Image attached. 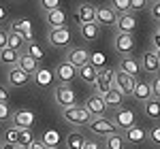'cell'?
Segmentation results:
<instances>
[{
    "instance_id": "1",
    "label": "cell",
    "mask_w": 160,
    "mask_h": 149,
    "mask_svg": "<svg viewBox=\"0 0 160 149\" xmlns=\"http://www.w3.org/2000/svg\"><path fill=\"white\" fill-rule=\"evenodd\" d=\"M88 128H90V132L92 134H96V137H113V134H118L120 132V128L115 126V122L113 119H109V117H92V122L88 124Z\"/></svg>"
},
{
    "instance_id": "2",
    "label": "cell",
    "mask_w": 160,
    "mask_h": 149,
    "mask_svg": "<svg viewBox=\"0 0 160 149\" xmlns=\"http://www.w3.org/2000/svg\"><path fill=\"white\" fill-rule=\"evenodd\" d=\"M113 87H115V70L113 68H102V70H98V79H96V85H94L96 96H102L105 98Z\"/></svg>"
},
{
    "instance_id": "3",
    "label": "cell",
    "mask_w": 160,
    "mask_h": 149,
    "mask_svg": "<svg viewBox=\"0 0 160 149\" xmlns=\"http://www.w3.org/2000/svg\"><path fill=\"white\" fill-rule=\"evenodd\" d=\"M62 117L68 122V124H75V126H86L92 122V115L88 111L86 107H79L75 104L71 109H62Z\"/></svg>"
},
{
    "instance_id": "4",
    "label": "cell",
    "mask_w": 160,
    "mask_h": 149,
    "mask_svg": "<svg viewBox=\"0 0 160 149\" xmlns=\"http://www.w3.org/2000/svg\"><path fill=\"white\" fill-rule=\"evenodd\" d=\"M53 98L62 109H71V107L77 104V94H75V89H71V85H62L60 83L53 89Z\"/></svg>"
},
{
    "instance_id": "5",
    "label": "cell",
    "mask_w": 160,
    "mask_h": 149,
    "mask_svg": "<svg viewBox=\"0 0 160 149\" xmlns=\"http://www.w3.org/2000/svg\"><path fill=\"white\" fill-rule=\"evenodd\" d=\"M34 119H37V115L28 109H19V111L13 113V126L17 130H30L34 126Z\"/></svg>"
},
{
    "instance_id": "6",
    "label": "cell",
    "mask_w": 160,
    "mask_h": 149,
    "mask_svg": "<svg viewBox=\"0 0 160 149\" xmlns=\"http://www.w3.org/2000/svg\"><path fill=\"white\" fill-rule=\"evenodd\" d=\"M113 122H115V126L120 128V130H124V132H128L130 128H135V111L132 109H118V113H115V117H113Z\"/></svg>"
},
{
    "instance_id": "7",
    "label": "cell",
    "mask_w": 160,
    "mask_h": 149,
    "mask_svg": "<svg viewBox=\"0 0 160 149\" xmlns=\"http://www.w3.org/2000/svg\"><path fill=\"white\" fill-rule=\"evenodd\" d=\"M75 19H77V24H79V26L94 24V22H96V7L90 4V2L79 4V9H77V13H75Z\"/></svg>"
},
{
    "instance_id": "8",
    "label": "cell",
    "mask_w": 160,
    "mask_h": 149,
    "mask_svg": "<svg viewBox=\"0 0 160 149\" xmlns=\"http://www.w3.org/2000/svg\"><path fill=\"white\" fill-rule=\"evenodd\" d=\"M11 32H19L28 43H34V28H32V22L26 19V17H19V19L13 22L11 24Z\"/></svg>"
},
{
    "instance_id": "9",
    "label": "cell",
    "mask_w": 160,
    "mask_h": 149,
    "mask_svg": "<svg viewBox=\"0 0 160 149\" xmlns=\"http://www.w3.org/2000/svg\"><path fill=\"white\" fill-rule=\"evenodd\" d=\"M135 81L132 77H128L126 73H115V89L122 94V96H132V92H135Z\"/></svg>"
},
{
    "instance_id": "10",
    "label": "cell",
    "mask_w": 160,
    "mask_h": 149,
    "mask_svg": "<svg viewBox=\"0 0 160 149\" xmlns=\"http://www.w3.org/2000/svg\"><path fill=\"white\" fill-rule=\"evenodd\" d=\"M135 49V36L132 34H115V51L124 55V58H128L130 53Z\"/></svg>"
},
{
    "instance_id": "11",
    "label": "cell",
    "mask_w": 160,
    "mask_h": 149,
    "mask_svg": "<svg viewBox=\"0 0 160 149\" xmlns=\"http://www.w3.org/2000/svg\"><path fill=\"white\" fill-rule=\"evenodd\" d=\"M66 58H68L66 62H68V64H73L75 68L79 70L81 66L90 64V51L83 49V47H73V49L68 51V55H66Z\"/></svg>"
},
{
    "instance_id": "12",
    "label": "cell",
    "mask_w": 160,
    "mask_h": 149,
    "mask_svg": "<svg viewBox=\"0 0 160 149\" xmlns=\"http://www.w3.org/2000/svg\"><path fill=\"white\" fill-rule=\"evenodd\" d=\"M118 13L111 7H96V24L98 26H118Z\"/></svg>"
},
{
    "instance_id": "13",
    "label": "cell",
    "mask_w": 160,
    "mask_h": 149,
    "mask_svg": "<svg viewBox=\"0 0 160 149\" xmlns=\"http://www.w3.org/2000/svg\"><path fill=\"white\" fill-rule=\"evenodd\" d=\"M49 43L53 47H68L71 45V32H68V28H60V30H49Z\"/></svg>"
},
{
    "instance_id": "14",
    "label": "cell",
    "mask_w": 160,
    "mask_h": 149,
    "mask_svg": "<svg viewBox=\"0 0 160 149\" xmlns=\"http://www.w3.org/2000/svg\"><path fill=\"white\" fill-rule=\"evenodd\" d=\"M30 79H32V74L24 73L22 68H9V74H7V81H9V85L13 87H22V85H28L30 83Z\"/></svg>"
},
{
    "instance_id": "15",
    "label": "cell",
    "mask_w": 160,
    "mask_h": 149,
    "mask_svg": "<svg viewBox=\"0 0 160 149\" xmlns=\"http://www.w3.org/2000/svg\"><path fill=\"white\" fill-rule=\"evenodd\" d=\"M86 109L90 111L92 117H105V111H107V104H105V98L102 96H90L86 102Z\"/></svg>"
},
{
    "instance_id": "16",
    "label": "cell",
    "mask_w": 160,
    "mask_h": 149,
    "mask_svg": "<svg viewBox=\"0 0 160 149\" xmlns=\"http://www.w3.org/2000/svg\"><path fill=\"white\" fill-rule=\"evenodd\" d=\"M56 77L60 79L62 85H71V81L77 77V68H75L73 64H68V62H62L60 66L56 68Z\"/></svg>"
},
{
    "instance_id": "17",
    "label": "cell",
    "mask_w": 160,
    "mask_h": 149,
    "mask_svg": "<svg viewBox=\"0 0 160 149\" xmlns=\"http://www.w3.org/2000/svg\"><path fill=\"white\" fill-rule=\"evenodd\" d=\"M132 96H135L137 100H141V102H148L149 98H154V94H152V83H149V81H143V79H137Z\"/></svg>"
},
{
    "instance_id": "18",
    "label": "cell",
    "mask_w": 160,
    "mask_h": 149,
    "mask_svg": "<svg viewBox=\"0 0 160 149\" xmlns=\"http://www.w3.org/2000/svg\"><path fill=\"white\" fill-rule=\"evenodd\" d=\"M141 68L149 74H156L160 70V60L156 58L154 51H145V53L141 55Z\"/></svg>"
},
{
    "instance_id": "19",
    "label": "cell",
    "mask_w": 160,
    "mask_h": 149,
    "mask_svg": "<svg viewBox=\"0 0 160 149\" xmlns=\"http://www.w3.org/2000/svg\"><path fill=\"white\" fill-rule=\"evenodd\" d=\"M137 30V17L126 13V15H120L118 17V32L120 34H132Z\"/></svg>"
},
{
    "instance_id": "20",
    "label": "cell",
    "mask_w": 160,
    "mask_h": 149,
    "mask_svg": "<svg viewBox=\"0 0 160 149\" xmlns=\"http://www.w3.org/2000/svg\"><path fill=\"white\" fill-rule=\"evenodd\" d=\"M148 130L145 128H141V126H135V128H130L126 134H124V138L130 143V145H143L145 141H148Z\"/></svg>"
},
{
    "instance_id": "21",
    "label": "cell",
    "mask_w": 160,
    "mask_h": 149,
    "mask_svg": "<svg viewBox=\"0 0 160 149\" xmlns=\"http://www.w3.org/2000/svg\"><path fill=\"white\" fill-rule=\"evenodd\" d=\"M120 73H126L128 77L137 79V74L141 73V64L137 62L132 55H128V58H122V60H120Z\"/></svg>"
},
{
    "instance_id": "22",
    "label": "cell",
    "mask_w": 160,
    "mask_h": 149,
    "mask_svg": "<svg viewBox=\"0 0 160 149\" xmlns=\"http://www.w3.org/2000/svg\"><path fill=\"white\" fill-rule=\"evenodd\" d=\"M77 77L88 83V85H96V79H98V68H94L92 64H86V66H81L79 70H77Z\"/></svg>"
},
{
    "instance_id": "23",
    "label": "cell",
    "mask_w": 160,
    "mask_h": 149,
    "mask_svg": "<svg viewBox=\"0 0 160 149\" xmlns=\"http://www.w3.org/2000/svg\"><path fill=\"white\" fill-rule=\"evenodd\" d=\"M17 68H22L24 73H28V74H32V77H34V74H37V70L41 68V66H38V62L34 60V58H30V55H28V53L24 51V53L19 55V62H17Z\"/></svg>"
},
{
    "instance_id": "24",
    "label": "cell",
    "mask_w": 160,
    "mask_h": 149,
    "mask_svg": "<svg viewBox=\"0 0 160 149\" xmlns=\"http://www.w3.org/2000/svg\"><path fill=\"white\" fill-rule=\"evenodd\" d=\"M47 24H49V30H60V28H66V13L62 11V9L47 13Z\"/></svg>"
},
{
    "instance_id": "25",
    "label": "cell",
    "mask_w": 160,
    "mask_h": 149,
    "mask_svg": "<svg viewBox=\"0 0 160 149\" xmlns=\"http://www.w3.org/2000/svg\"><path fill=\"white\" fill-rule=\"evenodd\" d=\"M19 55H22L19 51L7 47V49L0 51V62L4 64V66H9V68H15V66H17V62H19Z\"/></svg>"
},
{
    "instance_id": "26",
    "label": "cell",
    "mask_w": 160,
    "mask_h": 149,
    "mask_svg": "<svg viewBox=\"0 0 160 149\" xmlns=\"http://www.w3.org/2000/svg\"><path fill=\"white\" fill-rule=\"evenodd\" d=\"M143 113L149 119H160V100L158 98H149L148 102H143Z\"/></svg>"
},
{
    "instance_id": "27",
    "label": "cell",
    "mask_w": 160,
    "mask_h": 149,
    "mask_svg": "<svg viewBox=\"0 0 160 149\" xmlns=\"http://www.w3.org/2000/svg\"><path fill=\"white\" fill-rule=\"evenodd\" d=\"M79 32H81V36L86 41H96L100 34V26L96 22L94 24H83V26H79Z\"/></svg>"
},
{
    "instance_id": "28",
    "label": "cell",
    "mask_w": 160,
    "mask_h": 149,
    "mask_svg": "<svg viewBox=\"0 0 160 149\" xmlns=\"http://www.w3.org/2000/svg\"><path fill=\"white\" fill-rule=\"evenodd\" d=\"M86 137L81 134V132H71L68 137H66V147L68 149H83L86 147Z\"/></svg>"
},
{
    "instance_id": "29",
    "label": "cell",
    "mask_w": 160,
    "mask_h": 149,
    "mask_svg": "<svg viewBox=\"0 0 160 149\" xmlns=\"http://www.w3.org/2000/svg\"><path fill=\"white\" fill-rule=\"evenodd\" d=\"M51 79H53V73L47 70V68H38L37 74H34V83H37L38 87H49Z\"/></svg>"
},
{
    "instance_id": "30",
    "label": "cell",
    "mask_w": 160,
    "mask_h": 149,
    "mask_svg": "<svg viewBox=\"0 0 160 149\" xmlns=\"http://www.w3.org/2000/svg\"><path fill=\"white\" fill-rule=\"evenodd\" d=\"M9 47L15 51H19V53H24V47H28V41H26L19 32H11V36H9Z\"/></svg>"
},
{
    "instance_id": "31",
    "label": "cell",
    "mask_w": 160,
    "mask_h": 149,
    "mask_svg": "<svg viewBox=\"0 0 160 149\" xmlns=\"http://www.w3.org/2000/svg\"><path fill=\"white\" fill-rule=\"evenodd\" d=\"M105 149H126V138L118 132L113 137H107L105 138Z\"/></svg>"
},
{
    "instance_id": "32",
    "label": "cell",
    "mask_w": 160,
    "mask_h": 149,
    "mask_svg": "<svg viewBox=\"0 0 160 149\" xmlns=\"http://www.w3.org/2000/svg\"><path fill=\"white\" fill-rule=\"evenodd\" d=\"M26 53L30 55V58H34L37 62H41V60H45V49L38 45L37 41L34 43H28V47H26Z\"/></svg>"
},
{
    "instance_id": "33",
    "label": "cell",
    "mask_w": 160,
    "mask_h": 149,
    "mask_svg": "<svg viewBox=\"0 0 160 149\" xmlns=\"http://www.w3.org/2000/svg\"><path fill=\"white\" fill-rule=\"evenodd\" d=\"M34 143V137H32V130H19V137H17V147L28 149Z\"/></svg>"
},
{
    "instance_id": "34",
    "label": "cell",
    "mask_w": 160,
    "mask_h": 149,
    "mask_svg": "<svg viewBox=\"0 0 160 149\" xmlns=\"http://www.w3.org/2000/svg\"><path fill=\"white\" fill-rule=\"evenodd\" d=\"M122 100H124V96L115 89V87H113L109 94L105 96V104H107V107H120V104H122Z\"/></svg>"
},
{
    "instance_id": "35",
    "label": "cell",
    "mask_w": 160,
    "mask_h": 149,
    "mask_svg": "<svg viewBox=\"0 0 160 149\" xmlns=\"http://www.w3.org/2000/svg\"><path fill=\"white\" fill-rule=\"evenodd\" d=\"M109 7L118 13V15H126V13L130 11V0H113Z\"/></svg>"
},
{
    "instance_id": "36",
    "label": "cell",
    "mask_w": 160,
    "mask_h": 149,
    "mask_svg": "<svg viewBox=\"0 0 160 149\" xmlns=\"http://www.w3.org/2000/svg\"><path fill=\"white\" fill-rule=\"evenodd\" d=\"M38 7H41L45 13L58 11V9H60V0H41V2H38Z\"/></svg>"
},
{
    "instance_id": "37",
    "label": "cell",
    "mask_w": 160,
    "mask_h": 149,
    "mask_svg": "<svg viewBox=\"0 0 160 149\" xmlns=\"http://www.w3.org/2000/svg\"><path fill=\"white\" fill-rule=\"evenodd\" d=\"M43 143L47 145V149H56V143H58V132H53V130L45 132V137H43Z\"/></svg>"
},
{
    "instance_id": "38",
    "label": "cell",
    "mask_w": 160,
    "mask_h": 149,
    "mask_svg": "<svg viewBox=\"0 0 160 149\" xmlns=\"http://www.w3.org/2000/svg\"><path fill=\"white\" fill-rule=\"evenodd\" d=\"M17 137H19V130L13 126L9 130H4V143H11V145H17Z\"/></svg>"
},
{
    "instance_id": "39",
    "label": "cell",
    "mask_w": 160,
    "mask_h": 149,
    "mask_svg": "<svg viewBox=\"0 0 160 149\" xmlns=\"http://www.w3.org/2000/svg\"><path fill=\"white\" fill-rule=\"evenodd\" d=\"M90 64H92L94 68H100V66L105 64V53H100V51H94V53H90Z\"/></svg>"
},
{
    "instance_id": "40",
    "label": "cell",
    "mask_w": 160,
    "mask_h": 149,
    "mask_svg": "<svg viewBox=\"0 0 160 149\" xmlns=\"http://www.w3.org/2000/svg\"><path fill=\"white\" fill-rule=\"evenodd\" d=\"M9 119H13L11 107L4 104V102H0V124H2V122H9Z\"/></svg>"
},
{
    "instance_id": "41",
    "label": "cell",
    "mask_w": 160,
    "mask_h": 149,
    "mask_svg": "<svg viewBox=\"0 0 160 149\" xmlns=\"http://www.w3.org/2000/svg\"><path fill=\"white\" fill-rule=\"evenodd\" d=\"M152 83V94H154V98L160 100V74L154 77V81H149Z\"/></svg>"
},
{
    "instance_id": "42",
    "label": "cell",
    "mask_w": 160,
    "mask_h": 149,
    "mask_svg": "<svg viewBox=\"0 0 160 149\" xmlns=\"http://www.w3.org/2000/svg\"><path fill=\"white\" fill-rule=\"evenodd\" d=\"M9 36H11V32H7V30L0 28V51L9 47Z\"/></svg>"
},
{
    "instance_id": "43",
    "label": "cell",
    "mask_w": 160,
    "mask_h": 149,
    "mask_svg": "<svg viewBox=\"0 0 160 149\" xmlns=\"http://www.w3.org/2000/svg\"><path fill=\"white\" fill-rule=\"evenodd\" d=\"M145 7H152L148 0H130V9H132V11H141V9H145Z\"/></svg>"
},
{
    "instance_id": "44",
    "label": "cell",
    "mask_w": 160,
    "mask_h": 149,
    "mask_svg": "<svg viewBox=\"0 0 160 149\" xmlns=\"http://www.w3.org/2000/svg\"><path fill=\"white\" fill-rule=\"evenodd\" d=\"M9 87L4 85V83H0V102H4V104H9Z\"/></svg>"
},
{
    "instance_id": "45",
    "label": "cell",
    "mask_w": 160,
    "mask_h": 149,
    "mask_svg": "<svg viewBox=\"0 0 160 149\" xmlns=\"http://www.w3.org/2000/svg\"><path fill=\"white\" fill-rule=\"evenodd\" d=\"M149 138H152L156 145H160V126H154V128H152V132H149Z\"/></svg>"
},
{
    "instance_id": "46",
    "label": "cell",
    "mask_w": 160,
    "mask_h": 149,
    "mask_svg": "<svg viewBox=\"0 0 160 149\" xmlns=\"http://www.w3.org/2000/svg\"><path fill=\"white\" fill-rule=\"evenodd\" d=\"M152 17L160 22V2H152Z\"/></svg>"
},
{
    "instance_id": "47",
    "label": "cell",
    "mask_w": 160,
    "mask_h": 149,
    "mask_svg": "<svg viewBox=\"0 0 160 149\" xmlns=\"http://www.w3.org/2000/svg\"><path fill=\"white\" fill-rule=\"evenodd\" d=\"M28 149H47V145L43 143V138H34V143H32Z\"/></svg>"
},
{
    "instance_id": "48",
    "label": "cell",
    "mask_w": 160,
    "mask_h": 149,
    "mask_svg": "<svg viewBox=\"0 0 160 149\" xmlns=\"http://www.w3.org/2000/svg\"><path fill=\"white\" fill-rule=\"evenodd\" d=\"M152 43H154V51H158V49H160V36H158V34H154Z\"/></svg>"
},
{
    "instance_id": "49",
    "label": "cell",
    "mask_w": 160,
    "mask_h": 149,
    "mask_svg": "<svg viewBox=\"0 0 160 149\" xmlns=\"http://www.w3.org/2000/svg\"><path fill=\"white\" fill-rule=\"evenodd\" d=\"M83 149H100V145H98V143H92V141H88Z\"/></svg>"
},
{
    "instance_id": "50",
    "label": "cell",
    "mask_w": 160,
    "mask_h": 149,
    "mask_svg": "<svg viewBox=\"0 0 160 149\" xmlns=\"http://www.w3.org/2000/svg\"><path fill=\"white\" fill-rule=\"evenodd\" d=\"M4 19H7V9H4V7H0V24H2Z\"/></svg>"
},
{
    "instance_id": "51",
    "label": "cell",
    "mask_w": 160,
    "mask_h": 149,
    "mask_svg": "<svg viewBox=\"0 0 160 149\" xmlns=\"http://www.w3.org/2000/svg\"><path fill=\"white\" fill-rule=\"evenodd\" d=\"M0 149H17V145H11V143H4V141H2V147Z\"/></svg>"
},
{
    "instance_id": "52",
    "label": "cell",
    "mask_w": 160,
    "mask_h": 149,
    "mask_svg": "<svg viewBox=\"0 0 160 149\" xmlns=\"http://www.w3.org/2000/svg\"><path fill=\"white\" fill-rule=\"evenodd\" d=\"M156 34H158V36H160V22H158V24H156Z\"/></svg>"
},
{
    "instance_id": "53",
    "label": "cell",
    "mask_w": 160,
    "mask_h": 149,
    "mask_svg": "<svg viewBox=\"0 0 160 149\" xmlns=\"http://www.w3.org/2000/svg\"><path fill=\"white\" fill-rule=\"evenodd\" d=\"M154 53H156V58H158V60H160V49H158V51H154Z\"/></svg>"
},
{
    "instance_id": "54",
    "label": "cell",
    "mask_w": 160,
    "mask_h": 149,
    "mask_svg": "<svg viewBox=\"0 0 160 149\" xmlns=\"http://www.w3.org/2000/svg\"><path fill=\"white\" fill-rule=\"evenodd\" d=\"M0 147H2V143H0Z\"/></svg>"
},
{
    "instance_id": "55",
    "label": "cell",
    "mask_w": 160,
    "mask_h": 149,
    "mask_svg": "<svg viewBox=\"0 0 160 149\" xmlns=\"http://www.w3.org/2000/svg\"><path fill=\"white\" fill-rule=\"evenodd\" d=\"M17 149H22V147H17Z\"/></svg>"
}]
</instances>
